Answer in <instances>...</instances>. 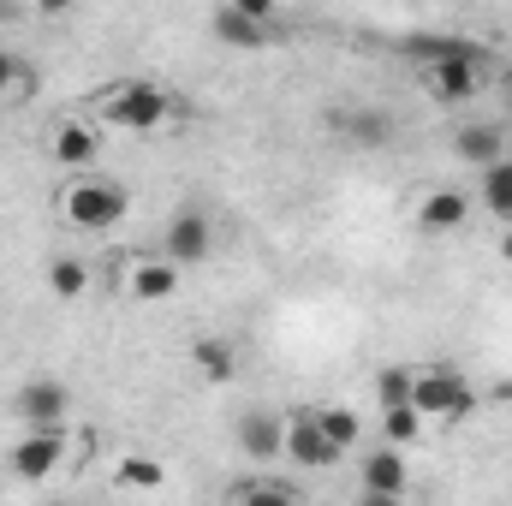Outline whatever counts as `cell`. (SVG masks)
<instances>
[{
	"mask_svg": "<svg viewBox=\"0 0 512 506\" xmlns=\"http://www.w3.org/2000/svg\"><path fill=\"white\" fill-rule=\"evenodd\" d=\"M405 54L411 60H423V66H435V60H447V54H477L471 42H459V36H411L405 42Z\"/></svg>",
	"mask_w": 512,
	"mask_h": 506,
	"instance_id": "24",
	"label": "cell"
},
{
	"mask_svg": "<svg viewBox=\"0 0 512 506\" xmlns=\"http://www.w3.org/2000/svg\"><path fill=\"white\" fill-rule=\"evenodd\" d=\"M12 411H18V423H30V429L66 423V411H72V387L54 381V376H36V381H24V387L12 393Z\"/></svg>",
	"mask_w": 512,
	"mask_h": 506,
	"instance_id": "7",
	"label": "cell"
},
{
	"mask_svg": "<svg viewBox=\"0 0 512 506\" xmlns=\"http://www.w3.org/2000/svg\"><path fill=\"white\" fill-rule=\"evenodd\" d=\"M173 292H179V262H167V256H143V262L131 268V298L161 304V298H173Z\"/></svg>",
	"mask_w": 512,
	"mask_h": 506,
	"instance_id": "14",
	"label": "cell"
},
{
	"mask_svg": "<svg viewBox=\"0 0 512 506\" xmlns=\"http://www.w3.org/2000/svg\"><path fill=\"white\" fill-rule=\"evenodd\" d=\"M209 36H215V42H227V48H268V42H274V30H268L262 18H245V12H239V6H227V0L215 6Z\"/></svg>",
	"mask_w": 512,
	"mask_h": 506,
	"instance_id": "11",
	"label": "cell"
},
{
	"mask_svg": "<svg viewBox=\"0 0 512 506\" xmlns=\"http://www.w3.org/2000/svg\"><path fill=\"white\" fill-rule=\"evenodd\" d=\"M167 114H173L167 90H161V84H143V78H131V84H120V90L108 96V126L131 131V137L161 131V126H167Z\"/></svg>",
	"mask_w": 512,
	"mask_h": 506,
	"instance_id": "2",
	"label": "cell"
},
{
	"mask_svg": "<svg viewBox=\"0 0 512 506\" xmlns=\"http://www.w3.org/2000/svg\"><path fill=\"white\" fill-rule=\"evenodd\" d=\"M316 423L328 429V441H334L340 453H352V447L364 441V423H358V411H352V405H316Z\"/></svg>",
	"mask_w": 512,
	"mask_h": 506,
	"instance_id": "20",
	"label": "cell"
},
{
	"mask_svg": "<svg viewBox=\"0 0 512 506\" xmlns=\"http://www.w3.org/2000/svg\"><path fill=\"white\" fill-rule=\"evenodd\" d=\"M471 221V197L465 191H429L423 209H417V227L423 233H459Z\"/></svg>",
	"mask_w": 512,
	"mask_h": 506,
	"instance_id": "12",
	"label": "cell"
},
{
	"mask_svg": "<svg viewBox=\"0 0 512 506\" xmlns=\"http://www.w3.org/2000/svg\"><path fill=\"white\" fill-rule=\"evenodd\" d=\"M227 6H239L245 18H262V24H274V0H227Z\"/></svg>",
	"mask_w": 512,
	"mask_h": 506,
	"instance_id": "27",
	"label": "cell"
},
{
	"mask_svg": "<svg viewBox=\"0 0 512 506\" xmlns=\"http://www.w3.org/2000/svg\"><path fill=\"white\" fill-rule=\"evenodd\" d=\"M483 209H489L495 221H512V155H501V161L483 167Z\"/></svg>",
	"mask_w": 512,
	"mask_h": 506,
	"instance_id": "18",
	"label": "cell"
},
{
	"mask_svg": "<svg viewBox=\"0 0 512 506\" xmlns=\"http://www.w3.org/2000/svg\"><path fill=\"white\" fill-rule=\"evenodd\" d=\"M423 84H429L435 102H471L483 90V60L477 54H447V60H435L423 72Z\"/></svg>",
	"mask_w": 512,
	"mask_h": 506,
	"instance_id": "9",
	"label": "cell"
},
{
	"mask_svg": "<svg viewBox=\"0 0 512 506\" xmlns=\"http://www.w3.org/2000/svg\"><path fill=\"white\" fill-rule=\"evenodd\" d=\"M209 245H215V233H209V209L185 203V209L167 221L161 256H167V262H179V268H191V262H209Z\"/></svg>",
	"mask_w": 512,
	"mask_h": 506,
	"instance_id": "6",
	"label": "cell"
},
{
	"mask_svg": "<svg viewBox=\"0 0 512 506\" xmlns=\"http://www.w3.org/2000/svg\"><path fill=\"white\" fill-rule=\"evenodd\" d=\"M507 114H512V90H507Z\"/></svg>",
	"mask_w": 512,
	"mask_h": 506,
	"instance_id": "30",
	"label": "cell"
},
{
	"mask_svg": "<svg viewBox=\"0 0 512 506\" xmlns=\"http://www.w3.org/2000/svg\"><path fill=\"white\" fill-rule=\"evenodd\" d=\"M167 483V471H161V459H126L120 471H114V489H161Z\"/></svg>",
	"mask_w": 512,
	"mask_h": 506,
	"instance_id": "23",
	"label": "cell"
},
{
	"mask_svg": "<svg viewBox=\"0 0 512 506\" xmlns=\"http://www.w3.org/2000/svg\"><path fill=\"white\" fill-rule=\"evenodd\" d=\"M280 459H292V465H304V471H328V465H340L346 453L328 441V429L316 423V411H292L286 417V453Z\"/></svg>",
	"mask_w": 512,
	"mask_h": 506,
	"instance_id": "4",
	"label": "cell"
},
{
	"mask_svg": "<svg viewBox=\"0 0 512 506\" xmlns=\"http://www.w3.org/2000/svg\"><path fill=\"white\" fill-rule=\"evenodd\" d=\"M358 477H364V501H399L411 489V471H405V447H376L358 459Z\"/></svg>",
	"mask_w": 512,
	"mask_h": 506,
	"instance_id": "8",
	"label": "cell"
},
{
	"mask_svg": "<svg viewBox=\"0 0 512 506\" xmlns=\"http://www.w3.org/2000/svg\"><path fill=\"white\" fill-rule=\"evenodd\" d=\"M126 209H131V197L120 185H108V179H78L72 191H60V215L72 227H84V233H102V227L126 221Z\"/></svg>",
	"mask_w": 512,
	"mask_h": 506,
	"instance_id": "1",
	"label": "cell"
},
{
	"mask_svg": "<svg viewBox=\"0 0 512 506\" xmlns=\"http://www.w3.org/2000/svg\"><path fill=\"white\" fill-rule=\"evenodd\" d=\"M376 405H411V370H399V364H387L382 376H376Z\"/></svg>",
	"mask_w": 512,
	"mask_h": 506,
	"instance_id": "25",
	"label": "cell"
},
{
	"mask_svg": "<svg viewBox=\"0 0 512 506\" xmlns=\"http://www.w3.org/2000/svg\"><path fill=\"white\" fill-rule=\"evenodd\" d=\"M411 405H417L423 417H447V423H459V417L477 411V393H471V381L459 376V370L435 364V370L411 376Z\"/></svg>",
	"mask_w": 512,
	"mask_h": 506,
	"instance_id": "3",
	"label": "cell"
},
{
	"mask_svg": "<svg viewBox=\"0 0 512 506\" xmlns=\"http://www.w3.org/2000/svg\"><path fill=\"white\" fill-rule=\"evenodd\" d=\"M501 256H507V262H512V233H507V239H501Z\"/></svg>",
	"mask_w": 512,
	"mask_h": 506,
	"instance_id": "29",
	"label": "cell"
},
{
	"mask_svg": "<svg viewBox=\"0 0 512 506\" xmlns=\"http://www.w3.org/2000/svg\"><path fill=\"white\" fill-rule=\"evenodd\" d=\"M72 6H78V0H36L42 18H60V12H72Z\"/></svg>",
	"mask_w": 512,
	"mask_h": 506,
	"instance_id": "28",
	"label": "cell"
},
{
	"mask_svg": "<svg viewBox=\"0 0 512 506\" xmlns=\"http://www.w3.org/2000/svg\"><path fill=\"white\" fill-rule=\"evenodd\" d=\"M453 155H459L465 167H489V161H501V155H507V137H501V126L477 120V126L453 131Z\"/></svg>",
	"mask_w": 512,
	"mask_h": 506,
	"instance_id": "13",
	"label": "cell"
},
{
	"mask_svg": "<svg viewBox=\"0 0 512 506\" xmlns=\"http://www.w3.org/2000/svg\"><path fill=\"white\" fill-rule=\"evenodd\" d=\"M227 501H274V506H292V501H298V489H292V483H274V477H245V483H233V489H227Z\"/></svg>",
	"mask_w": 512,
	"mask_h": 506,
	"instance_id": "22",
	"label": "cell"
},
{
	"mask_svg": "<svg viewBox=\"0 0 512 506\" xmlns=\"http://www.w3.org/2000/svg\"><path fill=\"white\" fill-rule=\"evenodd\" d=\"M382 435L393 447H417V435H423V411L417 405H387L382 411Z\"/></svg>",
	"mask_w": 512,
	"mask_h": 506,
	"instance_id": "21",
	"label": "cell"
},
{
	"mask_svg": "<svg viewBox=\"0 0 512 506\" xmlns=\"http://www.w3.org/2000/svg\"><path fill=\"white\" fill-rule=\"evenodd\" d=\"M60 459H66V435H60V423L18 435V441H12V453H6V465H12V477H18V483H42Z\"/></svg>",
	"mask_w": 512,
	"mask_h": 506,
	"instance_id": "5",
	"label": "cell"
},
{
	"mask_svg": "<svg viewBox=\"0 0 512 506\" xmlns=\"http://www.w3.org/2000/svg\"><path fill=\"white\" fill-rule=\"evenodd\" d=\"M54 161H60V167H90V161H96V126L66 120V126L54 131Z\"/></svg>",
	"mask_w": 512,
	"mask_h": 506,
	"instance_id": "15",
	"label": "cell"
},
{
	"mask_svg": "<svg viewBox=\"0 0 512 506\" xmlns=\"http://www.w3.org/2000/svg\"><path fill=\"white\" fill-rule=\"evenodd\" d=\"M340 137L358 143V149H382L387 137H393V126H387L382 108H352V114H340Z\"/></svg>",
	"mask_w": 512,
	"mask_h": 506,
	"instance_id": "16",
	"label": "cell"
},
{
	"mask_svg": "<svg viewBox=\"0 0 512 506\" xmlns=\"http://www.w3.org/2000/svg\"><path fill=\"white\" fill-rule=\"evenodd\" d=\"M191 364H197L203 381H233L239 352H233V340H197V346H191Z\"/></svg>",
	"mask_w": 512,
	"mask_h": 506,
	"instance_id": "17",
	"label": "cell"
},
{
	"mask_svg": "<svg viewBox=\"0 0 512 506\" xmlns=\"http://www.w3.org/2000/svg\"><path fill=\"white\" fill-rule=\"evenodd\" d=\"M239 453L245 459H280L286 453V423L274 411H245L239 417Z\"/></svg>",
	"mask_w": 512,
	"mask_h": 506,
	"instance_id": "10",
	"label": "cell"
},
{
	"mask_svg": "<svg viewBox=\"0 0 512 506\" xmlns=\"http://www.w3.org/2000/svg\"><path fill=\"white\" fill-rule=\"evenodd\" d=\"M48 292L66 298V304L84 298V292H90V262H84V256H54V262H48Z\"/></svg>",
	"mask_w": 512,
	"mask_h": 506,
	"instance_id": "19",
	"label": "cell"
},
{
	"mask_svg": "<svg viewBox=\"0 0 512 506\" xmlns=\"http://www.w3.org/2000/svg\"><path fill=\"white\" fill-rule=\"evenodd\" d=\"M18 78H24V60H18V54H6V48H0V96H6V90H12V84H18Z\"/></svg>",
	"mask_w": 512,
	"mask_h": 506,
	"instance_id": "26",
	"label": "cell"
}]
</instances>
